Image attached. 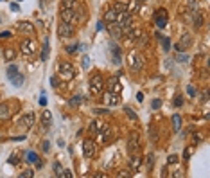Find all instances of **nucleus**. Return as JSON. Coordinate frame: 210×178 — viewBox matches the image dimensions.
<instances>
[{
	"mask_svg": "<svg viewBox=\"0 0 210 178\" xmlns=\"http://www.w3.org/2000/svg\"><path fill=\"white\" fill-rule=\"evenodd\" d=\"M102 90H104V79L101 74H94L92 78H90V94L92 96H99V94H102Z\"/></svg>",
	"mask_w": 210,
	"mask_h": 178,
	"instance_id": "obj_1",
	"label": "nucleus"
},
{
	"mask_svg": "<svg viewBox=\"0 0 210 178\" xmlns=\"http://www.w3.org/2000/svg\"><path fill=\"white\" fill-rule=\"evenodd\" d=\"M128 61H129V67H131L133 70H142V68H144V63H146V61H144V56L138 54L136 51L128 54Z\"/></svg>",
	"mask_w": 210,
	"mask_h": 178,
	"instance_id": "obj_2",
	"label": "nucleus"
},
{
	"mask_svg": "<svg viewBox=\"0 0 210 178\" xmlns=\"http://www.w3.org/2000/svg\"><path fill=\"white\" fill-rule=\"evenodd\" d=\"M74 34H76V29H74L72 23L61 22V23L57 25V36H59V38H72Z\"/></svg>",
	"mask_w": 210,
	"mask_h": 178,
	"instance_id": "obj_3",
	"label": "nucleus"
},
{
	"mask_svg": "<svg viewBox=\"0 0 210 178\" xmlns=\"http://www.w3.org/2000/svg\"><path fill=\"white\" fill-rule=\"evenodd\" d=\"M140 149V133L138 131H131L128 137V151L129 153H138Z\"/></svg>",
	"mask_w": 210,
	"mask_h": 178,
	"instance_id": "obj_4",
	"label": "nucleus"
},
{
	"mask_svg": "<svg viewBox=\"0 0 210 178\" xmlns=\"http://www.w3.org/2000/svg\"><path fill=\"white\" fill-rule=\"evenodd\" d=\"M59 16H61V22H68V23H77V22H81V18L77 16V13L74 9H61V13H59Z\"/></svg>",
	"mask_w": 210,
	"mask_h": 178,
	"instance_id": "obj_5",
	"label": "nucleus"
},
{
	"mask_svg": "<svg viewBox=\"0 0 210 178\" xmlns=\"http://www.w3.org/2000/svg\"><path fill=\"white\" fill-rule=\"evenodd\" d=\"M59 74H61V78L63 79H72L74 76H76L74 65H72V63H67V61L59 63Z\"/></svg>",
	"mask_w": 210,
	"mask_h": 178,
	"instance_id": "obj_6",
	"label": "nucleus"
},
{
	"mask_svg": "<svg viewBox=\"0 0 210 178\" xmlns=\"http://www.w3.org/2000/svg\"><path fill=\"white\" fill-rule=\"evenodd\" d=\"M20 51L25 54V56H33L36 52V43L31 38H25L23 41H20Z\"/></svg>",
	"mask_w": 210,
	"mask_h": 178,
	"instance_id": "obj_7",
	"label": "nucleus"
},
{
	"mask_svg": "<svg viewBox=\"0 0 210 178\" xmlns=\"http://www.w3.org/2000/svg\"><path fill=\"white\" fill-rule=\"evenodd\" d=\"M192 45V34L189 33H185V34H181V38H180V43H176V51H187L189 47Z\"/></svg>",
	"mask_w": 210,
	"mask_h": 178,
	"instance_id": "obj_8",
	"label": "nucleus"
},
{
	"mask_svg": "<svg viewBox=\"0 0 210 178\" xmlns=\"http://www.w3.org/2000/svg\"><path fill=\"white\" fill-rule=\"evenodd\" d=\"M94 153H95V142L94 140H83V155L86 158H92L94 157Z\"/></svg>",
	"mask_w": 210,
	"mask_h": 178,
	"instance_id": "obj_9",
	"label": "nucleus"
},
{
	"mask_svg": "<svg viewBox=\"0 0 210 178\" xmlns=\"http://www.w3.org/2000/svg\"><path fill=\"white\" fill-rule=\"evenodd\" d=\"M154 23H156V27H160V29H164V27L167 25V11H165V9H158L156 16H154Z\"/></svg>",
	"mask_w": 210,
	"mask_h": 178,
	"instance_id": "obj_10",
	"label": "nucleus"
},
{
	"mask_svg": "<svg viewBox=\"0 0 210 178\" xmlns=\"http://www.w3.org/2000/svg\"><path fill=\"white\" fill-rule=\"evenodd\" d=\"M34 122H36V115L33 113V112H29V113H25L23 117H22V120H20V124L25 128V130H29V128H33L34 126Z\"/></svg>",
	"mask_w": 210,
	"mask_h": 178,
	"instance_id": "obj_11",
	"label": "nucleus"
},
{
	"mask_svg": "<svg viewBox=\"0 0 210 178\" xmlns=\"http://www.w3.org/2000/svg\"><path fill=\"white\" fill-rule=\"evenodd\" d=\"M104 103L108 104V106H117L119 103H120V97H119V94H115V92H106L104 94Z\"/></svg>",
	"mask_w": 210,
	"mask_h": 178,
	"instance_id": "obj_12",
	"label": "nucleus"
},
{
	"mask_svg": "<svg viewBox=\"0 0 210 178\" xmlns=\"http://www.w3.org/2000/svg\"><path fill=\"white\" fill-rule=\"evenodd\" d=\"M40 120H41L43 130H49V128H50V124H52V113H50L49 110H43V112H41V115H40Z\"/></svg>",
	"mask_w": 210,
	"mask_h": 178,
	"instance_id": "obj_13",
	"label": "nucleus"
},
{
	"mask_svg": "<svg viewBox=\"0 0 210 178\" xmlns=\"http://www.w3.org/2000/svg\"><path fill=\"white\" fill-rule=\"evenodd\" d=\"M131 155L133 157H131V162H129V169H131V173H138L140 166H142V157L136 155V153H131Z\"/></svg>",
	"mask_w": 210,
	"mask_h": 178,
	"instance_id": "obj_14",
	"label": "nucleus"
},
{
	"mask_svg": "<svg viewBox=\"0 0 210 178\" xmlns=\"http://www.w3.org/2000/svg\"><path fill=\"white\" fill-rule=\"evenodd\" d=\"M108 90H110V92H115V94H120L122 86H120V83H119V78H117V76H113V78L108 79Z\"/></svg>",
	"mask_w": 210,
	"mask_h": 178,
	"instance_id": "obj_15",
	"label": "nucleus"
},
{
	"mask_svg": "<svg viewBox=\"0 0 210 178\" xmlns=\"http://www.w3.org/2000/svg\"><path fill=\"white\" fill-rule=\"evenodd\" d=\"M110 51L113 52V56H115V58H113V63H115V65H120V56H122L120 47H119L115 41H112V43H110Z\"/></svg>",
	"mask_w": 210,
	"mask_h": 178,
	"instance_id": "obj_16",
	"label": "nucleus"
},
{
	"mask_svg": "<svg viewBox=\"0 0 210 178\" xmlns=\"http://www.w3.org/2000/svg\"><path fill=\"white\" fill-rule=\"evenodd\" d=\"M11 119V108L7 103H2L0 104V120H9Z\"/></svg>",
	"mask_w": 210,
	"mask_h": 178,
	"instance_id": "obj_17",
	"label": "nucleus"
},
{
	"mask_svg": "<svg viewBox=\"0 0 210 178\" xmlns=\"http://www.w3.org/2000/svg\"><path fill=\"white\" fill-rule=\"evenodd\" d=\"M117 15H119L117 9L112 5V7L106 11V15H104V22H108V23H115V22H117Z\"/></svg>",
	"mask_w": 210,
	"mask_h": 178,
	"instance_id": "obj_18",
	"label": "nucleus"
},
{
	"mask_svg": "<svg viewBox=\"0 0 210 178\" xmlns=\"http://www.w3.org/2000/svg\"><path fill=\"white\" fill-rule=\"evenodd\" d=\"M194 15V29H199V27H203V13L201 11H196V13H192Z\"/></svg>",
	"mask_w": 210,
	"mask_h": 178,
	"instance_id": "obj_19",
	"label": "nucleus"
},
{
	"mask_svg": "<svg viewBox=\"0 0 210 178\" xmlns=\"http://www.w3.org/2000/svg\"><path fill=\"white\" fill-rule=\"evenodd\" d=\"M18 31L20 33H27V34H31L34 29H33V23H29V22H18Z\"/></svg>",
	"mask_w": 210,
	"mask_h": 178,
	"instance_id": "obj_20",
	"label": "nucleus"
},
{
	"mask_svg": "<svg viewBox=\"0 0 210 178\" xmlns=\"http://www.w3.org/2000/svg\"><path fill=\"white\" fill-rule=\"evenodd\" d=\"M172 130H174V131H180V130H181V115H180V113H174V115H172Z\"/></svg>",
	"mask_w": 210,
	"mask_h": 178,
	"instance_id": "obj_21",
	"label": "nucleus"
},
{
	"mask_svg": "<svg viewBox=\"0 0 210 178\" xmlns=\"http://www.w3.org/2000/svg\"><path fill=\"white\" fill-rule=\"evenodd\" d=\"M77 0H61V9H76Z\"/></svg>",
	"mask_w": 210,
	"mask_h": 178,
	"instance_id": "obj_22",
	"label": "nucleus"
},
{
	"mask_svg": "<svg viewBox=\"0 0 210 178\" xmlns=\"http://www.w3.org/2000/svg\"><path fill=\"white\" fill-rule=\"evenodd\" d=\"M101 133H102V140H104V142H110V137H112V126H104V128L101 130Z\"/></svg>",
	"mask_w": 210,
	"mask_h": 178,
	"instance_id": "obj_23",
	"label": "nucleus"
},
{
	"mask_svg": "<svg viewBox=\"0 0 210 178\" xmlns=\"http://www.w3.org/2000/svg\"><path fill=\"white\" fill-rule=\"evenodd\" d=\"M18 74L20 72H18V68H16L15 65H9V67H7V78L9 79H15Z\"/></svg>",
	"mask_w": 210,
	"mask_h": 178,
	"instance_id": "obj_24",
	"label": "nucleus"
},
{
	"mask_svg": "<svg viewBox=\"0 0 210 178\" xmlns=\"http://www.w3.org/2000/svg\"><path fill=\"white\" fill-rule=\"evenodd\" d=\"M110 34H113L115 38H120V36H122L120 25H112V23H110Z\"/></svg>",
	"mask_w": 210,
	"mask_h": 178,
	"instance_id": "obj_25",
	"label": "nucleus"
},
{
	"mask_svg": "<svg viewBox=\"0 0 210 178\" xmlns=\"http://www.w3.org/2000/svg\"><path fill=\"white\" fill-rule=\"evenodd\" d=\"M41 59H43V61L49 59V41H47V40L43 41V47H41Z\"/></svg>",
	"mask_w": 210,
	"mask_h": 178,
	"instance_id": "obj_26",
	"label": "nucleus"
},
{
	"mask_svg": "<svg viewBox=\"0 0 210 178\" xmlns=\"http://www.w3.org/2000/svg\"><path fill=\"white\" fill-rule=\"evenodd\" d=\"M124 112L128 113V117L131 119V120H138V115L135 113V112H133V110H131V108H129V106H126V108H124Z\"/></svg>",
	"mask_w": 210,
	"mask_h": 178,
	"instance_id": "obj_27",
	"label": "nucleus"
},
{
	"mask_svg": "<svg viewBox=\"0 0 210 178\" xmlns=\"http://www.w3.org/2000/svg\"><path fill=\"white\" fill-rule=\"evenodd\" d=\"M4 54H5V59H7V61H13V59L16 58V54H15V51H13V49L4 51Z\"/></svg>",
	"mask_w": 210,
	"mask_h": 178,
	"instance_id": "obj_28",
	"label": "nucleus"
},
{
	"mask_svg": "<svg viewBox=\"0 0 210 178\" xmlns=\"http://www.w3.org/2000/svg\"><path fill=\"white\" fill-rule=\"evenodd\" d=\"M81 103H83V97H79V96H76V97H72L70 101H68V104H70V106H74V108L79 106Z\"/></svg>",
	"mask_w": 210,
	"mask_h": 178,
	"instance_id": "obj_29",
	"label": "nucleus"
},
{
	"mask_svg": "<svg viewBox=\"0 0 210 178\" xmlns=\"http://www.w3.org/2000/svg\"><path fill=\"white\" fill-rule=\"evenodd\" d=\"M54 173H56V176H59V178L63 175V166H61L59 162H54Z\"/></svg>",
	"mask_w": 210,
	"mask_h": 178,
	"instance_id": "obj_30",
	"label": "nucleus"
},
{
	"mask_svg": "<svg viewBox=\"0 0 210 178\" xmlns=\"http://www.w3.org/2000/svg\"><path fill=\"white\" fill-rule=\"evenodd\" d=\"M11 83H13L15 86H22V85H23V76H22V74H18L15 79H11Z\"/></svg>",
	"mask_w": 210,
	"mask_h": 178,
	"instance_id": "obj_31",
	"label": "nucleus"
},
{
	"mask_svg": "<svg viewBox=\"0 0 210 178\" xmlns=\"http://www.w3.org/2000/svg\"><path fill=\"white\" fill-rule=\"evenodd\" d=\"M146 162H147V169L151 171V169H153V164H154V155H153V153H149V155H147Z\"/></svg>",
	"mask_w": 210,
	"mask_h": 178,
	"instance_id": "obj_32",
	"label": "nucleus"
},
{
	"mask_svg": "<svg viewBox=\"0 0 210 178\" xmlns=\"http://www.w3.org/2000/svg\"><path fill=\"white\" fill-rule=\"evenodd\" d=\"M27 160H29V162H38V155H36L34 151H29V153H27Z\"/></svg>",
	"mask_w": 210,
	"mask_h": 178,
	"instance_id": "obj_33",
	"label": "nucleus"
},
{
	"mask_svg": "<svg viewBox=\"0 0 210 178\" xmlns=\"http://www.w3.org/2000/svg\"><path fill=\"white\" fill-rule=\"evenodd\" d=\"M90 130H92L94 133H99V131H101V128H99V124H97L95 120H92V122H90Z\"/></svg>",
	"mask_w": 210,
	"mask_h": 178,
	"instance_id": "obj_34",
	"label": "nucleus"
},
{
	"mask_svg": "<svg viewBox=\"0 0 210 178\" xmlns=\"http://www.w3.org/2000/svg\"><path fill=\"white\" fill-rule=\"evenodd\" d=\"M187 94H189L191 97H196V88H194L192 85H189V86H187Z\"/></svg>",
	"mask_w": 210,
	"mask_h": 178,
	"instance_id": "obj_35",
	"label": "nucleus"
},
{
	"mask_svg": "<svg viewBox=\"0 0 210 178\" xmlns=\"http://www.w3.org/2000/svg\"><path fill=\"white\" fill-rule=\"evenodd\" d=\"M94 113H97V115H106V113H108V110H106V108H95V110H94Z\"/></svg>",
	"mask_w": 210,
	"mask_h": 178,
	"instance_id": "obj_36",
	"label": "nucleus"
},
{
	"mask_svg": "<svg viewBox=\"0 0 210 178\" xmlns=\"http://www.w3.org/2000/svg\"><path fill=\"white\" fill-rule=\"evenodd\" d=\"M178 160H180L178 155H171V157L167 158V164H178Z\"/></svg>",
	"mask_w": 210,
	"mask_h": 178,
	"instance_id": "obj_37",
	"label": "nucleus"
},
{
	"mask_svg": "<svg viewBox=\"0 0 210 178\" xmlns=\"http://www.w3.org/2000/svg\"><path fill=\"white\" fill-rule=\"evenodd\" d=\"M88 67H90V58H88V56H83V68L86 70Z\"/></svg>",
	"mask_w": 210,
	"mask_h": 178,
	"instance_id": "obj_38",
	"label": "nucleus"
},
{
	"mask_svg": "<svg viewBox=\"0 0 210 178\" xmlns=\"http://www.w3.org/2000/svg\"><path fill=\"white\" fill-rule=\"evenodd\" d=\"M151 106H153V110H156V108H160V106H162V101H160V99H153V103H151Z\"/></svg>",
	"mask_w": 210,
	"mask_h": 178,
	"instance_id": "obj_39",
	"label": "nucleus"
},
{
	"mask_svg": "<svg viewBox=\"0 0 210 178\" xmlns=\"http://www.w3.org/2000/svg\"><path fill=\"white\" fill-rule=\"evenodd\" d=\"M33 175H34V173H33V171H29V169H27V171H23V173H22V175H20V178H33Z\"/></svg>",
	"mask_w": 210,
	"mask_h": 178,
	"instance_id": "obj_40",
	"label": "nucleus"
},
{
	"mask_svg": "<svg viewBox=\"0 0 210 178\" xmlns=\"http://www.w3.org/2000/svg\"><path fill=\"white\" fill-rule=\"evenodd\" d=\"M149 137H151V140H154V142L158 140V135H156V130H153V128L149 130Z\"/></svg>",
	"mask_w": 210,
	"mask_h": 178,
	"instance_id": "obj_41",
	"label": "nucleus"
},
{
	"mask_svg": "<svg viewBox=\"0 0 210 178\" xmlns=\"http://www.w3.org/2000/svg\"><path fill=\"white\" fill-rule=\"evenodd\" d=\"M162 45H164V49H165V51H169V47H171L169 38H162Z\"/></svg>",
	"mask_w": 210,
	"mask_h": 178,
	"instance_id": "obj_42",
	"label": "nucleus"
},
{
	"mask_svg": "<svg viewBox=\"0 0 210 178\" xmlns=\"http://www.w3.org/2000/svg\"><path fill=\"white\" fill-rule=\"evenodd\" d=\"M181 104H183V97H181V96H178V97H176V101H174V106H176V108H180Z\"/></svg>",
	"mask_w": 210,
	"mask_h": 178,
	"instance_id": "obj_43",
	"label": "nucleus"
},
{
	"mask_svg": "<svg viewBox=\"0 0 210 178\" xmlns=\"http://www.w3.org/2000/svg\"><path fill=\"white\" fill-rule=\"evenodd\" d=\"M77 49V43H72V45H67V52H74Z\"/></svg>",
	"mask_w": 210,
	"mask_h": 178,
	"instance_id": "obj_44",
	"label": "nucleus"
},
{
	"mask_svg": "<svg viewBox=\"0 0 210 178\" xmlns=\"http://www.w3.org/2000/svg\"><path fill=\"white\" fill-rule=\"evenodd\" d=\"M61 178H72V173H70L68 169H63V175H61Z\"/></svg>",
	"mask_w": 210,
	"mask_h": 178,
	"instance_id": "obj_45",
	"label": "nucleus"
},
{
	"mask_svg": "<svg viewBox=\"0 0 210 178\" xmlns=\"http://www.w3.org/2000/svg\"><path fill=\"white\" fill-rule=\"evenodd\" d=\"M50 85H52V88H57V86H59V83H57V79L54 78V76L50 78Z\"/></svg>",
	"mask_w": 210,
	"mask_h": 178,
	"instance_id": "obj_46",
	"label": "nucleus"
},
{
	"mask_svg": "<svg viewBox=\"0 0 210 178\" xmlns=\"http://www.w3.org/2000/svg\"><path fill=\"white\" fill-rule=\"evenodd\" d=\"M187 59H189V56H185V54H178V61H183V63H185Z\"/></svg>",
	"mask_w": 210,
	"mask_h": 178,
	"instance_id": "obj_47",
	"label": "nucleus"
},
{
	"mask_svg": "<svg viewBox=\"0 0 210 178\" xmlns=\"http://www.w3.org/2000/svg\"><path fill=\"white\" fill-rule=\"evenodd\" d=\"M191 153H192V148H187V149H185V157L183 158H189L191 157Z\"/></svg>",
	"mask_w": 210,
	"mask_h": 178,
	"instance_id": "obj_48",
	"label": "nucleus"
},
{
	"mask_svg": "<svg viewBox=\"0 0 210 178\" xmlns=\"http://www.w3.org/2000/svg\"><path fill=\"white\" fill-rule=\"evenodd\" d=\"M136 101H138V103H142V101H144V94H140V92H138V94H136Z\"/></svg>",
	"mask_w": 210,
	"mask_h": 178,
	"instance_id": "obj_49",
	"label": "nucleus"
},
{
	"mask_svg": "<svg viewBox=\"0 0 210 178\" xmlns=\"http://www.w3.org/2000/svg\"><path fill=\"white\" fill-rule=\"evenodd\" d=\"M201 140H203L201 135H194V142H196V144H198V142H201Z\"/></svg>",
	"mask_w": 210,
	"mask_h": 178,
	"instance_id": "obj_50",
	"label": "nucleus"
},
{
	"mask_svg": "<svg viewBox=\"0 0 210 178\" xmlns=\"http://www.w3.org/2000/svg\"><path fill=\"white\" fill-rule=\"evenodd\" d=\"M9 36H11V33H7V31H5V33H2V34H0V38H9Z\"/></svg>",
	"mask_w": 210,
	"mask_h": 178,
	"instance_id": "obj_51",
	"label": "nucleus"
},
{
	"mask_svg": "<svg viewBox=\"0 0 210 178\" xmlns=\"http://www.w3.org/2000/svg\"><path fill=\"white\" fill-rule=\"evenodd\" d=\"M49 148H50V144H49V142H43V151H49Z\"/></svg>",
	"mask_w": 210,
	"mask_h": 178,
	"instance_id": "obj_52",
	"label": "nucleus"
},
{
	"mask_svg": "<svg viewBox=\"0 0 210 178\" xmlns=\"http://www.w3.org/2000/svg\"><path fill=\"white\" fill-rule=\"evenodd\" d=\"M129 175H131V173H128V171H120V173H119V176H129Z\"/></svg>",
	"mask_w": 210,
	"mask_h": 178,
	"instance_id": "obj_53",
	"label": "nucleus"
},
{
	"mask_svg": "<svg viewBox=\"0 0 210 178\" xmlns=\"http://www.w3.org/2000/svg\"><path fill=\"white\" fill-rule=\"evenodd\" d=\"M95 29H97V31H101V29H102V22H97V25H95Z\"/></svg>",
	"mask_w": 210,
	"mask_h": 178,
	"instance_id": "obj_54",
	"label": "nucleus"
},
{
	"mask_svg": "<svg viewBox=\"0 0 210 178\" xmlns=\"http://www.w3.org/2000/svg\"><path fill=\"white\" fill-rule=\"evenodd\" d=\"M40 104H41V106H45V104H47V99L41 97V99H40Z\"/></svg>",
	"mask_w": 210,
	"mask_h": 178,
	"instance_id": "obj_55",
	"label": "nucleus"
},
{
	"mask_svg": "<svg viewBox=\"0 0 210 178\" xmlns=\"http://www.w3.org/2000/svg\"><path fill=\"white\" fill-rule=\"evenodd\" d=\"M11 9H13V11H18V4H11Z\"/></svg>",
	"mask_w": 210,
	"mask_h": 178,
	"instance_id": "obj_56",
	"label": "nucleus"
},
{
	"mask_svg": "<svg viewBox=\"0 0 210 178\" xmlns=\"http://www.w3.org/2000/svg\"><path fill=\"white\" fill-rule=\"evenodd\" d=\"M117 2H126V0H117Z\"/></svg>",
	"mask_w": 210,
	"mask_h": 178,
	"instance_id": "obj_57",
	"label": "nucleus"
},
{
	"mask_svg": "<svg viewBox=\"0 0 210 178\" xmlns=\"http://www.w3.org/2000/svg\"><path fill=\"white\" fill-rule=\"evenodd\" d=\"M20 2H22V0H20Z\"/></svg>",
	"mask_w": 210,
	"mask_h": 178,
	"instance_id": "obj_58",
	"label": "nucleus"
}]
</instances>
